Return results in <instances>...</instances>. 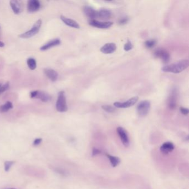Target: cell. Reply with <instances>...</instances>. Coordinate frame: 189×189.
Returning <instances> with one entry per match:
<instances>
[{
    "label": "cell",
    "instance_id": "1",
    "mask_svg": "<svg viewBox=\"0 0 189 189\" xmlns=\"http://www.w3.org/2000/svg\"><path fill=\"white\" fill-rule=\"evenodd\" d=\"M189 67V60H179L175 63L167 65L162 68V71L164 72L173 73L175 74L180 73L183 71L188 68Z\"/></svg>",
    "mask_w": 189,
    "mask_h": 189
},
{
    "label": "cell",
    "instance_id": "2",
    "mask_svg": "<svg viewBox=\"0 0 189 189\" xmlns=\"http://www.w3.org/2000/svg\"><path fill=\"white\" fill-rule=\"evenodd\" d=\"M57 110L59 112H65L68 110L66 98L64 91H60L58 93L56 102Z\"/></svg>",
    "mask_w": 189,
    "mask_h": 189
},
{
    "label": "cell",
    "instance_id": "3",
    "mask_svg": "<svg viewBox=\"0 0 189 189\" xmlns=\"http://www.w3.org/2000/svg\"><path fill=\"white\" fill-rule=\"evenodd\" d=\"M42 20L40 19L38 20L33 26L32 28L30 29L28 31L20 35L19 36V37H20L21 38L26 39V38H29L32 37L34 36L39 32L41 25H42Z\"/></svg>",
    "mask_w": 189,
    "mask_h": 189
},
{
    "label": "cell",
    "instance_id": "4",
    "mask_svg": "<svg viewBox=\"0 0 189 189\" xmlns=\"http://www.w3.org/2000/svg\"><path fill=\"white\" fill-rule=\"evenodd\" d=\"M150 102L149 101H140L137 106V112L140 117H145L149 113L150 108Z\"/></svg>",
    "mask_w": 189,
    "mask_h": 189
},
{
    "label": "cell",
    "instance_id": "5",
    "mask_svg": "<svg viewBox=\"0 0 189 189\" xmlns=\"http://www.w3.org/2000/svg\"><path fill=\"white\" fill-rule=\"evenodd\" d=\"M139 99L138 97H134L129 100L125 101L124 102H120V101H116L114 103V106L115 108H128L129 107H131L135 104H136L138 101Z\"/></svg>",
    "mask_w": 189,
    "mask_h": 189
},
{
    "label": "cell",
    "instance_id": "6",
    "mask_svg": "<svg viewBox=\"0 0 189 189\" xmlns=\"http://www.w3.org/2000/svg\"><path fill=\"white\" fill-rule=\"evenodd\" d=\"M30 97L31 98L39 99L43 102H47L51 99V97L48 93L38 90H35L30 93Z\"/></svg>",
    "mask_w": 189,
    "mask_h": 189
},
{
    "label": "cell",
    "instance_id": "7",
    "mask_svg": "<svg viewBox=\"0 0 189 189\" xmlns=\"http://www.w3.org/2000/svg\"><path fill=\"white\" fill-rule=\"evenodd\" d=\"M154 54L155 56L160 59L164 63H168L170 59L169 53L165 49H157Z\"/></svg>",
    "mask_w": 189,
    "mask_h": 189
},
{
    "label": "cell",
    "instance_id": "8",
    "mask_svg": "<svg viewBox=\"0 0 189 189\" xmlns=\"http://www.w3.org/2000/svg\"><path fill=\"white\" fill-rule=\"evenodd\" d=\"M89 24L94 27L101 28V29H107V28H110L113 25V22L110 21L101 22V21L96 20H91L89 21Z\"/></svg>",
    "mask_w": 189,
    "mask_h": 189
},
{
    "label": "cell",
    "instance_id": "9",
    "mask_svg": "<svg viewBox=\"0 0 189 189\" xmlns=\"http://www.w3.org/2000/svg\"><path fill=\"white\" fill-rule=\"evenodd\" d=\"M117 133L121 138V141L125 147L129 146L130 142L128 134L126 130L122 127H118L117 129Z\"/></svg>",
    "mask_w": 189,
    "mask_h": 189
},
{
    "label": "cell",
    "instance_id": "10",
    "mask_svg": "<svg viewBox=\"0 0 189 189\" xmlns=\"http://www.w3.org/2000/svg\"><path fill=\"white\" fill-rule=\"evenodd\" d=\"M177 91L176 89H173L168 100V105L170 109H174L176 107L177 101Z\"/></svg>",
    "mask_w": 189,
    "mask_h": 189
},
{
    "label": "cell",
    "instance_id": "11",
    "mask_svg": "<svg viewBox=\"0 0 189 189\" xmlns=\"http://www.w3.org/2000/svg\"><path fill=\"white\" fill-rule=\"evenodd\" d=\"M27 10L29 12L38 11L40 7V3L38 0H29L27 2Z\"/></svg>",
    "mask_w": 189,
    "mask_h": 189
},
{
    "label": "cell",
    "instance_id": "12",
    "mask_svg": "<svg viewBox=\"0 0 189 189\" xmlns=\"http://www.w3.org/2000/svg\"><path fill=\"white\" fill-rule=\"evenodd\" d=\"M117 49V46L114 43H108L105 44L101 48V51L104 54H111Z\"/></svg>",
    "mask_w": 189,
    "mask_h": 189
},
{
    "label": "cell",
    "instance_id": "13",
    "mask_svg": "<svg viewBox=\"0 0 189 189\" xmlns=\"http://www.w3.org/2000/svg\"><path fill=\"white\" fill-rule=\"evenodd\" d=\"M112 15L110 10L108 9H101L97 11V18L101 20H107L110 18Z\"/></svg>",
    "mask_w": 189,
    "mask_h": 189
},
{
    "label": "cell",
    "instance_id": "14",
    "mask_svg": "<svg viewBox=\"0 0 189 189\" xmlns=\"http://www.w3.org/2000/svg\"><path fill=\"white\" fill-rule=\"evenodd\" d=\"M60 44V40L59 38H56L52 40L49 41V42H47V43L44 44L43 46H42L40 48L41 51H47L49 49H51L53 47H55L57 46H58Z\"/></svg>",
    "mask_w": 189,
    "mask_h": 189
},
{
    "label": "cell",
    "instance_id": "15",
    "mask_svg": "<svg viewBox=\"0 0 189 189\" xmlns=\"http://www.w3.org/2000/svg\"><path fill=\"white\" fill-rule=\"evenodd\" d=\"M60 19L61 20L63 21V22L65 24L67 25L68 26H69L71 27L74 28H80V26L76 22V21L73 20L72 19L68 18L64 16H60Z\"/></svg>",
    "mask_w": 189,
    "mask_h": 189
},
{
    "label": "cell",
    "instance_id": "16",
    "mask_svg": "<svg viewBox=\"0 0 189 189\" xmlns=\"http://www.w3.org/2000/svg\"><path fill=\"white\" fill-rule=\"evenodd\" d=\"M84 12L85 15L87 17L91 18L92 20H95L97 18V10H95L92 7L88 6H86L84 7Z\"/></svg>",
    "mask_w": 189,
    "mask_h": 189
},
{
    "label": "cell",
    "instance_id": "17",
    "mask_svg": "<svg viewBox=\"0 0 189 189\" xmlns=\"http://www.w3.org/2000/svg\"><path fill=\"white\" fill-rule=\"evenodd\" d=\"M175 148L174 145L171 142H166L164 143L160 147V151L161 153H164L165 154H167L168 153L173 151V150Z\"/></svg>",
    "mask_w": 189,
    "mask_h": 189
},
{
    "label": "cell",
    "instance_id": "18",
    "mask_svg": "<svg viewBox=\"0 0 189 189\" xmlns=\"http://www.w3.org/2000/svg\"><path fill=\"white\" fill-rule=\"evenodd\" d=\"M44 73L46 76L49 78L51 81L55 82L58 78V74L56 71L53 69L47 68L44 69Z\"/></svg>",
    "mask_w": 189,
    "mask_h": 189
},
{
    "label": "cell",
    "instance_id": "19",
    "mask_svg": "<svg viewBox=\"0 0 189 189\" xmlns=\"http://www.w3.org/2000/svg\"><path fill=\"white\" fill-rule=\"evenodd\" d=\"M10 3L11 7L12 8V11L14 12V13H15L16 15L20 14L22 10L20 2L18 1L12 0L10 1Z\"/></svg>",
    "mask_w": 189,
    "mask_h": 189
},
{
    "label": "cell",
    "instance_id": "20",
    "mask_svg": "<svg viewBox=\"0 0 189 189\" xmlns=\"http://www.w3.org/2000/svg\"><path fill=\"white\" fill-rule=\"evenodd\" d=\"M107 157H108L109 160H110V164L113 167H116L121 163V159L118 157L112 156L111 155L107 154Z\"/></svg>",
    "mask_w": 189,
    "mask_h": 189
},
{
    "label": "cell",
    "instance_id": "21",
    "mask_svg": "<svg viewBox=\"0 0 189 189\" xmlns=\"http://www.w3.org/2000/svg\"><path fill=\"white\" fill-rule=\"evenodd\" d=\"M13 108V104L11 101H7L4 104L0 106V113H4L8 112Z\"/></svg>",
    "mask_w": 189,
    "mask_h": 189
},
{
    "label": "cell",
    "instance_id": "22",
    "mask_svg": "<svg viewBox=\"0 0 189 189\" xmlns=\"http://www.w3.org/2000/svg\"><path fill=\"white\" fill-rule=\"evenodd\" d=\"M27 64L28 65V68L31 70H35L36 68L37 62L35 59L33 58H29L27 60Z\"/></svg>",
    "mask_w": 189,
    "mask_h": 189
},
{
    "label": "cell",
    "instance_id": "23",
    "mask_svg": "<svg viewBox=\"0 0 189 189\" xmlns=\"http://www.w3.org/2000/svg\"><path fill=\"white\" fill-rule=\"evenodd\" d=\"M101 108L104 110L108 113H113L115 111V108L112 105H102Z\"/></svg>",
    "mask_w": 189,
    "mask_h": 189
},
{
    "label": "cell",
    "instance_id": "24",
    "mask_svg": "<svg viewBox=\"0 0 189 189\" xmlns=\"http://www.w3.org/2000/svg\"><path fill=\"white\" fill-rule=\"evenodd\" d=\"M157 44V40H146L145 42V46L148 49H151Z\"/></svg>",
    "mask_w": 189,
    "mask_h": 189
},
{
    "label": "cell",
    "instance_id": "25",
    "mask_svg": "<svg viewBox=\"0 0 189 189\" xmlns=\"http://www.w3.org/2000/svg\"><path fill=\"white\" fill-rule=\"evenodd\" d=\"M14 163L15 162L13 161H5L4 162V170L6 171H8Z\"/></svg>",
    "mask_w": 189,
    "mask_h": 189
},
{
    "label": "cell",
    "instance_id": "26",
    "mask_svg": "<svg viewBox=\"0 0 189 189\" xmlns=\"http://www.w3.org/2000/svg\"><path fill=\"white\" fill-rule=\"evenodd\" d=\"M133 47V46L132 43V42H131L130 40H128V41L125 44L124 49V50L125 51H130L131 49H132Z\"/></svg>",
    "mask_w": 189,
    "mask_h": 189
},
{
    "label": "cell",
    "instance_id": "27",
    "mask_svg": "<svg viewBox=\"0 0 189 189\" xmlns=\"http://www.w3.org/2000/svg\"><path fill=\"white\" fill-rule=\"evenodd\" d=\"M10 87V83L9 82H7L6 83H5L4 85H2L0 87V94H2V93L4 92L5 91H6Z\"/></svg>",
    "mask_w": 189,
    "mask_h": 189
},
{
    "label": "cell",
    "instance_id": "28",
    "mask_svg": "<svg viewBox=\"0 0 189 189\" xmlns=\"http://www.w3.org/2000/svg\"><path fill=\"white\" fill-rule=\"evenodd\" d=\"M128 17H124L123 18H121L119 21V24L121 25H123V24H126L128 22Z\"/></svg>",
    "mask_w": 189,
    "mask_h": 189
},
{
    "label": "cell",
    "instance_id": "29",
    "mask_svg": "<svg viewBox=\"0 0 189 189\" xmlns=\"http://www.w3.org/2000/svg\"><path fill=\"white\" fill-rule=\"evenodd\" d=\"M180 110L181 113L182 114L185 115H188L189 114V109L188 108H184V107H181L180 108Z\"/></svg>",
    "mask_w": 189,
    "mask_h": 189
},
{
    "label": "cell",
    "instance_id": "30",
    "mask_svg": "<svg viewBox=\"0 0 189 189\" xmlns=\"http://www.w3.org/2000/svg\"><path fill=\"white\" fill-rule=\"evenodd\" d=\"M42 139H41V138H37V139H36L34 141H33V144L34 146H37V145H40V143L42 142Z\"/></svg>",
    "mask_w": 189,
    "mask_h": 189
},
{
    "label": "cell",
    "instance_id": "31",
    "mask_svg": "<svg viewBox=\"0 0 189 189\" xmlns=\"http://www.w3.org/2000/svg\"><path fill=\"white\" fill-rule=\"evenodd\" d=\"M101 153V150L96 148H93V149L92 155L93 156L97 155L98 154H99Z\"/></svg>",
    "mask_w": 189,
    "mask_h": 189
},
{
    "label": "cell",
    "instance_id": "32",
    "mask_svg": "<svg viewBox=\"0 0 189 189\" xmlns=\"http://www.w3.org/2000/svg\"><path fill=\"white\" fill-rule=\"evenodd\" d=\"M4 42L0 41V47H4Z\"/></svg>",
    "mask_w": 189,
    "mask_h": 189
},
{
    "label": "cell",
    "instance_id": "33",
    "mask_svg": "<svg viewBox=\"0 0 189 189\" xmlns=\"http://www.w3.org/2000/svg\"><path fill=\"white\" fill-rule=\"evenodd\" d=\"M14 189V188H7V189Z\"/></svg>",
    "mask_w": 189,
    "mask_h": 189
},
{
    "label": "cell",
    "instance_id": "34",
    "mask_svg": "<svg viewBox=\"0 0 189 189\" xmlns=\"http://www.w3.org/2000/svg\"><path fill=\"white\" fill-rule=\"evenodd\" d=\"M1 86H2V85H1V84H0V87H1Z\"/></svg>",
    "mask_w": 189,
    "mask_h": 189
}]
</instances>
